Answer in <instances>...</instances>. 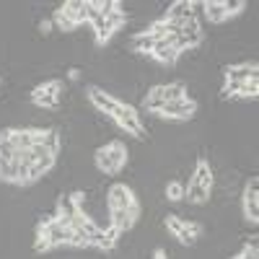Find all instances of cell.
I'll return each instance as SVG.
<instances>
[{
  "instance_id": "30bf717a",
  "label": "cell",
  "mask_w": 259,
  "mask_h": 259,
  "mask_svg": "<svg viewBox=\"0 0 259 259\" xmlns=\"http://www.w3.org/2000/svg\"><path fill=\"white\" fill-rule=\"evenodd\" d=\"M226 83H244L249 78H259V65L256 62H244V65H228L223 68Z\"/></svg>"
},
{
  "instance_id": "603a6c76",
  "label": "cell",
  "mask_w": 259,
  "mask_h": 259,
  "mask_svg": "<svg viewBox=\"0 0 259 259\" xmlns=\"http://www.w3.org/2000/svg\"><path fill=\"white\" fill-rule=\"evenodd\" d=\"M94 163H96L99 171H104V174H117V168H114V163H112V158H109V153H106L104 145L94 153Z\"/></svg>"
},
{
  "instance_id": "6da1fadb",
  "label": "cell",
  "mask_w": 259,
  "mask_h": 259,
  "mask_svg": "<svg viewBox=\"0 0 259 259\" xmlns=\"http://www.w3.org/2000/svg\"><path fill=\"white\" fill-rule=\"evenodd\" d=\"M197 6L205 11L210 24H223V21L239 16L246 8L244 0H231V3H228V0H205V3H197Z\"/></svg>"
},
{
  "instance_id": "5b68a950",
  "label": "cell",
  "mask_w": 259,
  "mask_h": 259,
  "mask_svg": "<svg viewBox=\"0 0 259 259\" xmlns=\"http://www.w3.org/2000/svg\"><path fill=\"white\" fill-rule=\"evenodd\" d=\"M174 41H177V36H174V34H166L163 39H158L156 45H153V50H150V55H148V57H153L158 65H166V68L177 65L179 52H177V47H174Z\"/></svg>"
},
{
  "instance_id": "ac0fdd59",
  "label": "cell",
  "mask_w": 259,
  "mask_h": 259,
  "mask_svg": "<svg viewBox=\"0 0 259 259\" xmlns=\"http://www.w3.org/2000/svg\"><path fill=\"white\" fill-rule=\"evenodd\" d=\"M104 148H106V153H109V158H112V163L117 168V174H119V171L124 168V163H127V148H124V143L122 140H112V143H106Z\"/></svg>"
},
{
  "instance_id": "52a82bcc",
  "label": "cell",
  "mask_w": 259,
  "mask_h": 259,
  "mask_svg": "<svg viewBox=\"0 0 259 259\" xmlns=\"http://www.w3.org/2000/svg\"><path fill=\"white\" fill-rule=\"evenodd\" d=\"M60 8H62V13L68 16L75 26H80V24H91V18L96 16V11L91 8L89 0H65Z\"/></svg>"
},
{
  "instance_id": "d6986e66",
  "label": "cell",
  "mask_w": 259,
  "mask_h": 259,
  "mask_svg": "<svg viewBox=\"0 0 259 259\" xmlns=\"http://www.w3.org/2000/svg\"><path fill=\"white\" fill-rule=\"evenodd\" d=\"M184 200H187L189 205H205V202L210 200V189L189 182V184L184 187Z\"/></svg>"
},
{
  "instance_id": "9a60e30c",
  "label": "cell",
  "mask_w": 259,
  "mask_h": 259,
  "mask_svg": "<svg viewBox=\"0 0 259 259\" xmlns=\"http://www.w3.org/2000/svg\"><path fill=\"white\" fill-rule=\"evenodd\" d=\"M0 182L6 184H21V161H3L0 158Z\"/></svg>"
},
{
  "instance_id": "9c48e42d",
  "label": "cell",
  "mask_w": 259,
  "mask_h": 259,
  "mask_svg": "<svg viewBox=\"0 0 259 259\" xmlns=\"http://www.w3.org/2000/svg\"><path fill=\"white\" fill-rule=\"evenodd\" d=\"M106 200H109V207H122V210L133 207V205L138 202L135 192L130 189L127 184H122V182H117V184L109 187V194H106Z\"/></svg>"
},
{
  "instance_id": "cb8c5ba5",
  "label": "cell",
  "mask_w": 259,
  "mask_h": 259,
  "mask_svg": "<svg viewBox=\"0 0 259 259\" xmlns=\"http://www.w3.org/2000/svg\"><path fill=\"white\" fill-rule=\"evenodd\" d=\"M60 143H62V138H60L57 130H45V138H41L39 145H45L52 156H57V153H60Z\"/></svg>"
},
{
  "instance_id": "d4e9b609",
  "label": "cell",
  "mask_w": 259,
  "mask_h": 259,
  "mask_svg": "<svg viewBox=\"0 0 259 259\" xmlns=\"http://www.w3.org/2000/svg\"><path fill=\"white\" fill-rule=\"evenodd\" d=\"M52 24H55V29H57V31H65V34H68V31H75V29H78V26L73 24V21H70L68 16L62 13V8H57V11L52 13Z\"/></svg>"
},
{
  "instance_id": "4fadbf2b",
  "label": "cell",
  "mask_w": 259,
  "mask_h": 259,
  "mask_svg": "<svg viewBox=\"0 0 259 259\" xmlns=\"http://www.w3.org/2000/svg\"><path fill=\"white\" fill-rule=\"evenodd\" d=\"M109 223L119 231V233H124V231H130L135 223H138V218L135 215H130V210H122V207H109Z\"/></svg>"
},
{
  "instance_id": "7c38bea8",
  "label": "cell",
  "mask_w": 259,
  "mask_h": 259,
  "mask_svg": "<svg viewBox=\"0 0 259 259\" xmlns=\"http://www.w3.org/2000/svg\"><path fill=\"white\" fill-rule=\"evenodd\" d=\"M192 8H197V3H192V0H177V3L168 6V11L163 13V18H168V21H187V18L194 16Z\"/></svg>"
},
{
  "instance_id": "f1b7e54d",
  "label": "cell",
  "mask_w": 259,
  "mask_h": 259,
  "mask_svg": "<svg viewBox=\"0 0 259 259\" xmlns=\"http://www.w3.org/2000/svg\"><path fill=\"white\" fill-rule=\"evenodd\" d=\"M166 231L174 239H179V233L184 231V218H179V215H166Z\"/></svg>"
},
{
  "instance_id": "2e32d148",
  "label": "cell",
  "mask_w": 259,
  "mask_h": 259,
  "mask_svg": "<svg viewBox=\"0 0 259 259\" xmlns=\"http://www.w3.org/2000/svg\"><path fill=\"white\" fill-rule=\"evenodd\" d=\"M70 228H73V231H78V233H83L85 239H91L94 233H99V231H101V228H99V223H96V221H91L85 212H78L75 218H70Z\"/></svg>"
},
{
  "instance_id": "7a4b0ae2",
  "label": "cell",
  "mask_w": 259,
  "mask_h": 259,
  "mask_svg": "<svg viewBox=\"0 0 259 259\" xmlns=\"http://www.w3.org/2000/svg\"><path fill=\"white\" fill-rule=\"evenodd\" d=\"M109 117L117 122V127H119V130H124V133L135 135V138H143L145 130H143V122H140V112L135 109V106H130V104L119 101Z\"/></svg>"
},
{
  "instance_id": "7402d4cb",
  "label": "cell",
  "mask_w": 259,
  "mask_h": 259,
  "mask_svg": "<svg viewBox=\"0 0 259 259\" xmlns=\"http://www.w3.org/2000/svg\"><path fill=\"white\" fill-rule=\"evenodd\" d=\"M161 94H163V104H166V101H179V99L187 96V85H184L182 80L166 83V85H161Z\"/></svg>"
},
{
  "instance_id": "8d00e7d4",
  "label": "cell",
  "mask_w": 259,
  "mask_h": 259,
  "mask_svg": "<svg viewBox=\"0 0 259 259\" xmlns=\"http://www.w3.org/2000/svg\"><path fill=\"white\" fill-rule=\"evenodd\" d=\"M0 83H3V80H0Z\"/></svg>"
},
{
  "instance_id": "4316f807",
  "label": "cell",
  "mask_w": 259,
  "mask_h": 259,
  "mask_svg": "<svg viewBox=\"0 0 259 259\" xmlns=\"http://www.w3.org/2000/svg\"><path fill=\"white\" fill-rule=\"evenodd\" d=\"M166 200H171V202H182L184 200V184L179 179L166 184Z\"/></svg>"
},
{
  "instance_id": "e575fe53",
  "label": "cell",
  "mask_w": 259,
  "mask_h": 259,
  "mask_svg": "<svg viewBox=\"0 0 259 259\" xmlns=\"http://www.w3.org/2000/svg\"><path fill=\"white\" fill-rule=\"evenodd\" d=\"M153 259H166V251H163V249L158 246V249L153 251Z\"/></svg>"
},
{
  "instance_id": "3957f363",
  "label": "cell",
  "mask_w": 259,
  "mask_h": 259,
  "mask_svg": "<svg viewBox=\"0 0 259 259\" xmlns=\"http://www.w3.org/2000/svg\"><path fill=\"white\" fill-rule=\"evenodd\" d=\"M60 96H62V80L52 78V80H45L39 83L36 89L31 91V104L34 106H41V109H55L60 104Z\"/></svg>"
},
{
  "instance_id": "277c9868",
  "label": "cell",
  "mask_w": 259,
  "mask_h": 259,
  "mask_svg": "<svg viewBox=\"0 0 259 259\" xmlns=\"http://www.w3.org/2000/svg\"><path fill=\"white\" fill-rule=\"evenodd\" d=\"M194 112H197V101H194L192 96H184V99H179V101H166L161 109H158L156 117H161V119L187 122V119L194 117Z\"/></svg>"
},
{
  "instance_id": "8fae6325",
  "label": "cell",
  "mask_w": 259,
  "mask_h": 259,
  "mask_svg": "<svg viewBox=\"0 0 259 259\" xmlns=\"http://www.w3.org/2000/svg\"><path fill=\"white\" fill-rule=\"evenodd\" d=\"M91 26H94V39H96V45H99V47L109 45V39L117 34V29H114L101 13H96V16L91 18Z\"/></svg>"
},
{
  "instance_id": "44dd1931",
  "label": "cell",
  "mask_w": 259,
  "mask_h": 259,
  "mask_svg": "<svg viewBox=\"0 0 259 259\" xmlns=\"http://www.w3.org/2000/svg\"><path fill=\"white\" fill-rule=\"evenodd\" d=\"M153 45H156V39L150 34H145V31H140V34H135L133 39H130V50L138 52V55H150Z\"/></svg>"
},
{
  "instance_id": "836d02e7",
  "label": "cell",
  "mask_w": 259,
  "mask_h": 259,
  "mask_svg": "<svg viewBox=\"0 0 259 259\" xmlns=\"http://www.w3.org/2000/svg\"><path fill=\"white\" fill-rule=\"evenodd\" d=\"M78 78H80V70L78 68H70L68 70V80H78Z\"/></svg>"
},
{
  "instance_id": "4dcf8cb0",
  "label": "cell",
  "mask_w": 259,
  "mask_h": 259,
  "mask_svg": "<svg viewBox=\"0 0 259 259\" xmlns=\"http://www.w3.org/2000/svg\"><path fill=\"white\" fill-rule=\"evenodd\" d=\"M0 158H3V161H13V158H18V150L8 140H0Z\"/></svg>"
},
{
  "instance_id": "d590c367",
  "label": "cell",
  "mask_w": 259,
  "mask_h": 259,
  "mask_svg": "<svg viewBox=\"0 0 259 259\" xmlns=\"http://www.w3.org/2000/svg\"><path fill=\"white\" fill-rule=\"evenodd\" d=\"M231 259H239V256H231Z\"/></svg>"
},
{
  "instance_id": "ba28073f",
  "label": "cell",
  "mask_w": 259,
  "mask_h": 259,
  "mask_svg": "<svg viewBox=\"0 0 259 259\" xmlns=\"http://www.w3.org/2000/svg\"><path fill=\"white\" fill-rule=\"evenodd\" d=\"M85 96H89V101L94 104V109L101 112V114H106V117H109V114L114 112V106L119 104L117 96L106 94L104 89H99V85H89V89H85Z\"/></svg>"
},
{
  "instance_id": "e0dca14e",
  "label": "cell",
  "mask_w": 259,
  "mask_h": 259,
  "mask_svg": "<svg viewBox=\"0 0 259 259\" xmlns=\"http://www.w3.org/2000/svg\"><path fill=\"white\" fill-rule=\"evenodd\" d=\"M47 236H50V244H52V249H55V246H68L70 236H73V228L62 226V223H57V221H52V226L47 228Z\"/></svg>"
},
{
  "instance_id": "1f68e13d",
  "label": "cell",
  "mask_w": 259,
  "mask_h": 259,
  "mask_svg": "<svg viewBox=\"0 0 259 259\" xmlns=\"http://www.w3.org/2000/svg\"><path fill=\"white\" fill-rule=\"evenodd\" d=\"M184 231H187V233L192 236L194 241H197L200 236H202V231H205V228H202L200 223H194V221H187V218H184Z\"/></svg>"
},
{
  "instance_id": "484cf974",
  "label": "cell",
  "mask_w": 259,
  "mask_h": 259,
  "mask_svg": "<svg viewBox=\"0 0 259 259\" xmlns=\"http://www.w3.org/2000/svg\"><path fill=\"white\" fill-rule=\"evenodd\" d=\"M114 239H109L104 231H99V233H94L91 239H89V246H96V249H101V251H112L114 249Z\"/></svg>"
},
{
  "instance_id": "83f0119b",
  "label": "cell",
  "mask_w": 259,
  "mask_h": 259,
  "mask_svg": "<svg viewBox=\"0 0 259 259\" xmlns=\"http://www.w3.org/2000/svg\"><path fill=\"white\" fill-rule=\"evenodd\" d=\"M34 251H52V244H50V236H47V228H39L36 226V239H34Z\"/></svg>"
},
{
  "instance_id": "f546056e",
  "label": "cell",
  "mask_w": 259,
  "mask_h": 259,
  "mask_svg": "<svg viewBox=\"0 0 259 259\" xmlns=\"http://www.w3.org/2000/svg\"><path fill=\"white\" fill-rule=\"evenodd\" d=\"M236 256H239V259H259V244H256V241L244 244L241 254H236Z\"/></svg>"
},
{
  "instance_id": "d6a6232c",
  "label": "cell",
  "mask_w": 259,
  "mask_h": 259,
  "mask_svg": "<svg viewBox=\"0 0 259 259\" xmlns=\"http://www.w3.org/2000/svg\"><path fill=\"white\" fill-rule=\"evenodd\" d=\"M52 29H55L52 18H41V21H39V31H41V34H50Z\"/></svg>"
},
{
  "instance_id": "5bb4252c",
  "label": "cell",
  "mask_w": 259,
  "mask_h": 259,
  "mask_svg": "<svg viewBox=\"0 0 259 259\" xmlns=\"http://www.w3.org/2000/svg\"><path fill=\"white\" fill-rule=\"evenodd\" d=\"M192 184L212 189V168H210L207 158H197V163H194V174H192Z\"/></svg>"
},
{
  "instance_id": "8992f818",
  "label": "cell",
  "mask_w": 259,
  "mask_h": 259,
  "mask_svg": "<svg viewBox=\"0 0 259 259\" xmlns=\"http://www.w3.org/2000/svg\"><path fill=\"white\" fill-rule=\"evenodd\" d=\"M241 202H244V218H246L251 226H256V223H259V179H256V177H251V179L246 182Z\"/></svg>"
},
{
  "instance_id": "ffe728a7",
  "label": "cell",
  "mask_w": 259,
  "mask_h": 259,
  "mask_svg": "<svg viewBox=\"0 0 259 259\" xmlns=\"http://www.w3.org/2000/svg\"><path fill=\"white\" fill-rule=\"evenodd\" d=\"M78 212H80V210H78V205H75V200H73V194H65V197L57 200V212H55V218L70 221V218H75Z\"/></svg>"
}]
</instances>
